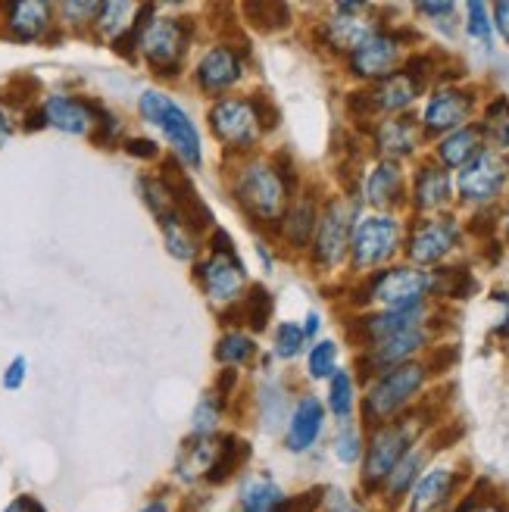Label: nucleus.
Returning <instances> with one entry per match:
<instances>
[{
  "instance_id": "obj_1",
  "label": "nucleus",
  "mask_w": 509,
  "mask_h": 512,
  "mask_svg": "<svg viewBox=\"0 0 509 512\" xmlns=\"http://www.w3.org/2000/svg\"><path fill=\"white\" fill-rule=\"evenodd\" d=\"M232 194L247 219L257 225H278L291 203V188L278 169L260 157H247L238 163L232 178Z\"/></svg>"
},
{
  "instance_id": "obj_2",
  "label": "nucleus",
  "mask_w": 509,
  "mask_h": 512,
  "mask_svg": "<svg viewBox=\"0 0 509 512\" xmlns=\"http://www.w3.org/2000/svg\"><path fill=\"white\" fill-rule=\"evenodd\" d=\"M425 378H428L425 363H403L397 369L381 372L369 384L366 400H363L366 425L378 428V425H388V422L400 419L406 409H410V403L422 394Z\"/></svg>"
},
{
  "instance_id": "obj_3",
  "label": "nucleus",
  "mask_w": 509,
  "mask_h": 512,
  "mask_svg": "<svg viewBox=\"0 0 509 512\" xmlns=\"http://www.w3.org/2000/svg\"><path fill=\"white\" fill-rule=\"evenodd\" d=\"M194 278H197V285L203 288V294H207V300L216 303V306H225V310L244 297L247 272H244V263H241L232 238H228V232H222V228H216V232H213L210 256L194 266Z\"/></svg>"
},
{
  "instance_id": "obj_4",
  "label": "nucleus",
  "mask_w": 509,
  "mask_h": 512,
  "mask_svg": "<svg viewBox=\"0 0 509 512\" xmlns=\"http://www.w3.org/2000/svg\"><path fill=\"white\" fill-rule=\"evenodd\" d=\"M419 425L410 416H400L388 425L372 428L363 450V491L375 494L388 481L394 466L416 447Z\"/></svg>"
},
{
  "instance_id": "obj_5",
  "label": "nucleus",
  "mask_w": 509,
  "mask_h": 512,
  "mask_svg": "<svg viewBox=\"0 0 509 512\" xmlns=\"http://www.w3.org/2000/svg\"><path fill=\"white\" fill-rule=\"evenodd\" d=\"M141 116L157 125L160 132L166 135V141L172 144V150L178 153V160L185 166L197 169L203 163V147H200V135L191 122V116L175 104V100L163 91H144L138 100Z\"/></svg>"
},
{
  "instance_id": "obj_6",
  "label": "nucleus",
  "mask_w": 509,
  "mask_h": 512,
  "mask_svg": "<svg viewBox=\"0 0 509 512\" xmlns=\"http://www.w3.org/2000/svg\"><path fill=\"white\" fill-rule=\"evenodd\" d=\"M191 44V25L172 16H150L141 29L138 47L160 79H178L185 66V50Z\"/></svg>"
},
{
  "instance_id": "obj_7",
  "label": "nucleus",
  "mask_w": 509,
  "mask_h": 512,
  "mask_svg": "<svg viewBox=\"0 0 509 512\" xmlns=\"http://www.w3.org/2000/svg\"><path fill=\"white\" fill-rule=\"evenodd\" d=\"M428 294H431V272L413 266L381 269L363 288L366 303H378L381 310H413V306H425Z\"/></svg>"
},
{
  "instance_id": "obj_8",
  "label": "nucleus",
  "mask_w": 509,
  "mask_h": 512,
  "mask_svg": "<svg viewBox=\"0 0 509 512\" xmlns=\"http://www.w3.org/2000/svg\"><path fill=\"white\" fill-rule=\"evenodd\" d=\"M213 135L232 153H250L263 138V125L253 97H222L210 107Z\"/></svg>"
},
{
  "instance_id": "obj_9",
  "label": "nucleus",
  "mask_w": 509,
  "mask_h": 512,
  "mask_svg": "<svg viewBox=\"0 0 509 512\" xmlns=\"http://www.w3.org/2000/svg\"><path fill=\"white\" fill-rule=\"evenodd\" d=\"M400 238H403V228L388 213H375V216L356 219L353 235H350V260H353V269L363 272V269L385 266L391 256L397 253Z\"/></svg>"
},
{
  "instance_id": "obj_10",
  "label": "nucleus",
  "mask_w": 509,
  "mask_h": 512,
  "mask_svg": "<svg viewBox=\"0 0 509 512\" xmlns=\"http://www.w3.org/2000/svg\"><path fill=\"white\" fill-rule=\"evenodd\" d=\"M353 207L344 197H332L319 213V225L313 235V263L319 269H335L350 253V235H353Z\"/></svg>"
},
{
  "instance_id": "obj_11",
  "label": "nucleus",
  "mask_w": 509,
  "mask_h": 512,
  "mask_svg": "<svg viewBox=\"0 0 509 512\" xmlns=\"http://www.w3.org/2000/svg\"><path fill=\"white\" fill-rule=\"evenodd\" d=\"M400 60H403V38L385 29H378L347 57L350 72L363 82H385L388 75L397 72Z\"/></svg>"
},
{
  "instance_id": "obj_12",
  "label": "nucleus",
  "mask_w": 509,
  "mask_h": 512,
  "mask_svg": "<svg viewBox=\"0 0 509 512\" xmlns=\"http://www.w3.org/2000/svg\"><path fill=\"white\" fill-rule=\"evenodd\" d=\"M506 182H509V163L500 157V153L485 150L460 172V182H456V188H460V197L466 203L488 207V203H494L500 197Z\"/></svg>"
},
{
  "instance_id": "obj_13",
  "label": "nucleus",
  "mask_w": 509,
  "mask_h": 512,
  "mask_svg": "<svg viewBox=\"0 0 509 512\" xmlns=\"http://www.w3.org/2000/svg\"><path fill=\"white\" fill-rule=\"evenodd\" d=\"M428 344V331L422 328H410V331H400V335H391L385 341H378L372 347H366V353L360 356V369L363 378H378L381 372L397 369L403 363H413V356Z\"/></svg>"
},
{
  "instance_id": "obj_14",
  "label": "nucleus",
  "mask_w": 509,
  "mask_h": 512,
  "mask_svg": "<svg viewBox=\"0 0 509 512\" xmlns=\"http://www.w3.org/2000/svg\"><path fill=\"white\" fill-rule=\"evenodd\" d=\"M475 97L463 88H438L428 97L422 113V132L425 135H450L456 128H463L472 116Z\"/></svg>"
},
{
  "instance_id": "obj_15",
  "label": "nucleus",
  "mask_w": 509,
  "mask_h": 512,
  "mask_svg": "<svg viewBox=\"0 0 509 512\" xmlns=\"http://www.w3.org/2000/svg\"><path fill=\"white\" fill-rule=\"evenodd\" d=\"M244 79V57L232 44H213L194 66V82L203 94H222Z\"/></svg>"
},
{
  "instance_id": "obj_16",
  "label": "nucleus",
  "mask_w": 509,
  "mask_h": 512,
  "mask_svg": "<svg viewBox=\"0 0 509 512\" xmlns=\"http://www.w3.org/2000/svg\"><path fill=\"white\" fill-rule=\"evenodd\" d=\"M456 241H460L456 219H425L406 238V256L416 266H435L456 247Z\"/></svg>"
},
{
  "instance_id": "obj_17",
  "label": "nucleus",
  "mask_w": 509,
  "mask_h": 512,
  "mask_svg": "<svg viewBox=\"0 0 509 512\" xmlns=\"http://www.w3.org/2000/svg\"><path fill=\"white\" fill-rule=\"evenodd\" d=\"M425 319H428L425 306H413V310H381V313H369L363 319H356L347 331L360 347H372L391 335H400V331L422 328Z\"/></svg>"
},
{
  "instance_id": "obj_18",
  "label": "nucleus",
  "mask_w": 509,
  "mask_h": 512,
  "mask_svg": "<svg viewBox=\"0 0 509 512\" xmlns=\"http://www.w3.org/2000/svg\"><path fill=\"white\" fill-rule=\"evenodd\" d=\"M456 491H460V472L450 466H431L419 475L406 500H410V512H447Z\"/></svg>"
},
{
  "instance_id": "obj_19",
  "label": "nucleus",
  "mask_w": 509,
  "mask_h": 512,
  "mask_svg": "<svg viewBox=\"0 0 509 512\" xmlns=\"http://www.w3.org/2000/svg\"><path fill=\"white\" fill-rule=\"evenodd\" d=\"M44 122L60 128L66 135H94L97 128V116H100V107L91 104V100H82V97H69V94H54L44 100Z\"/></svg>"
},
{
  "instance_id": "obj_20",
  "label": "nucleus",
  "mask_w": 509,
  "mask_h": 512,
  "mask_svg": "<svg viewBox=\"0 0 509 512\" xmlns=\"http://www.w3.org/2000/svg\"><path fill=\"white\" fill-rule=\"evenodd\" d=\"M325 425V406L319 403V397H300L297 406L288 416V431H285V447L291 453H307L313 450V444L319 441Z\"/></svg>"
},
{
  "instance_id": "obj_21",
  "label": "nucleus",
  "mask_w": 509,
  "mask_h": 512,
  "mask_svg": "<svg viewBox=\"0 0 509 512\" xmlns=\"http://www.w3.org/2000/svg\"><path fill=\"white\" fill-rule=\"evenodd\" d=\"M419 141H422V125L413 116H394L375 128V147L391 163L416 153Z\"/></svg>"
},
{
  "instance_id": "obj_22",
  "label": "nucleus",
  "mask_w": 509,
  "mask_h": 512,
  "mask_svg": "<svg viewBox=\"0 0 509 512\" xmlns=\"http://www.w3.org/2000/svg\"><path fill=\"white\" fill-rule=\"evenodd\" d=\"M363 194L366 200L378 213H388L394 207L403 203V194H406V182H403V169L400 163H391V160H381L372 166V172L366 175L363 182Z\"/></svg>"
},
{
  "instance_id": "obj_23",
  "label": "nucleus",
  "mask_w": 509,
  "mask_h": 512,
  "mask_svg": "<svg viewBox=\"0 0 509 512\" xmlns=\"http://www.w3.org/2000/svg\"><path fill=\"white\" fill-rule=\"evenodd\" d=\"M453 197V182H450V172L438 163H425L416 172V182H413V207L419 213H438L444 210Z\"/></svg>"
},
{
  "instance_id": "obj_24",
  "label": "nucleus",
  "mask_w": 509,
  "mask_h": 512,
  "mask_svg": "<svg viewBox=\"0 0 509 512\" xmlns=\"http://www.w3.org/2000/svg\"><path fill=\"white\" fill-rule=\"evenodd\" d=\"M378 32V25L363 19V13H335L322 25V38L325 44L338 50V54H353L356 47H360L366 38H372Z\"/></svg>"
},
{
  "instance_id": "obj_25",
  "label": "nucleus",
  "mask_w": 509,
  "mask_h": 512,
  "mask_svg": "<svg viewBox=\"0 0 509 512\" xmlns=\"http://www.w3.org/2000/svg\"><path fill=\"white\" fill-rule=\"evenodd\" d=\"M4 16H7V29L16 41H41L50 25H54V7L38 4V0L35 4L32 0H25V4H7Z\"/></svg>"
},
{
  "instance_id": "obj_26",
  "label": "nucleus",
  "mask_w": 509,
  "mask_h": 512,
  "mask_svg": "<svg viewBox=\"0 0 509 512\" xmlns=\"http://www.w3.org/2000/svg\"><path fill=\"white\" fill-rule=\"evenodd\" d=\"M478 153H485V135H481L478 125H463L438 141V166L466 169Z\"/></svg>"
},
{
  "instance_id": "obj_27",
  "label": "nucleus",
  "mask_w": 509,
  "mask_h": 512,
  "mask_svg": "<svg viewBox=\"0 0 509 512\" xmlns=\"http://www.w3.org/2000/svg\"><path fill=\"white\" fill-rule=\"evenodd\" d=\"M316 225H319V207L316 200L307 194L300 197L294 203H288V210L282 216V222H278V228H282L285 241L294 247V250H307L313 244V235H316Z\"/></svg>"
},
{
  "instance_id": "obj_28",
  "label": "nucleus",
  "mask_w": 509,
  "mask_h": 512,
  "mask_svg": "<svg viewBox=\"0 0 509 512\" xmlns=\"http://www.w3.org/2000/svg\"><path fill=\"white\" fill-rule=\"evenodd\" d=\"M272 306V294L263 285H250L244 297L222 313V319L225 325H247L250 331H263L272 319Z\"/></svg>"
},
{
  "instance_id": "obj_29",
  "label": "nucleus",
  "mask_w": 509,
  "mask_h": 512,
  "mask_svg": "<svg viewBox=\"0 0 509 512\" xmlns=\"http://www.w3.org/2000/svg\"><path fill=\"white\" fill-rule=\"evenodd\" d=\"M422 91L425 88H419L406 72H394L385 82H375V88L369 91V100L375 113H403Z\"/></svg>"
},
{
  "instance_id": "obj_30",
  "label": "nucleus",
  "mask_w": 509,
  "mask_h": 512,
  "mask_svg": "<svg viewBox=\"0 0 509 512\" xmlns=\"http://www.w3.org/2000/svg\"><path fill=\"white\" fill-rule=\"evenodd\" d=\"M216 450H219V434L216 438H191L185 441L182 453L175 459V475L178 481L185 484H194V481H207V472L216 459Z\"/></svg>"
},
{
  "instance_id": "obj_31",
  "label": "nucleus",
  "mask_w": 509,
  "mask_h": 512,
  "mask_svg": "<svg viewBox=\"0 0 509 512\" xmlns=\"http://www.w3.org/2000/svg\"><path fill=\"white\" fill-rule=\"evenodd\" d=\"M425 463H428V450L422 444H416L410 453L400 459V463L394 466V472L388 475V481L381 484V494L388 497V503H400L406 494L413 491V484L425 472Z\"/></svg>"
},
{
  "instance_id": "obj_32",
  "label": "nucleus",
  "mask_w": 509,
  "mask_h": 512,
  "mask_svg": "<svg viewBox=\"0 0 509 512\" xmlns=\"http://www.w3.org/2000/svg\"><path fill=\"white\" fill-rule=\"evenodd\" d=\"M247 459H250L247 441H241L238 434H219V450L207 472V484H225L228 478H235L244 469Z\"/></svg>"
},
{
  "instance_id": "obj_33",
  "label": "nucleus",
  "mask_w": 509,
  "mask_h": 512,
  "mask_svg": "<svg viewBox=\"0 0 509 512\" xmlns=\"http://www.w3.org/2000/svg\"><path fill=\"white\" fill-rule=\"evenodd\" d=\"M138 19H141V7H135V4H104L94 25H97L100 38L116 44L119 38L138 29Z\"/></svg>"
},
{
  "instance_id": "obj_34",
  "label": "nucleus",
  "mask_w": 509,
  "mask_h": 512,
  "mask_svg": "<svg viewBox=\"0 0 509 512\" xmlns=\"http://www.w3.org/2000/svg\"><path fill=\"white\" fill-rule=\"evenodd\" d=\"M282 500H285L282 488L269 475L247 478L241 484V512H275Z\"/></svg>"
},
{
  "instance_id": "obj_35",
  "label": "nucleus",
  "mask_w": 509,
  "mask_h": 512,
  "mask_svg": "<svg viewBox=\"0 0 509 512\" xmlns=\"http://www.w3.org/2000/svg\"><path fill=\"white\" fill-rule=\"evenodd\" d=\"M475 288H478V281L463 266L431 272V294L453 297V300H469V294H475Z\"/></svg>"
},
{
  "instance_id": "obj_36",
  "label": "nucleus",
  "mask_w": 509,
  "mask_h": 512,
  "mask_svg": "<svg viewBox=\"0 0 509 512\" xmlns=\"http://www.w3.org/2000/svg\"><path fill=\"white\" fill-rule=\"evenodd\" d=\"M328 409H332L341 422H347L356 409V384H353V375L344 369H338L328 378Z\"/></svg>"
},
{
  "instance_id": "obj_37",
  "label": "nucleus",
  "mask_w": 509,
  "mask_h": 512,
  "mask_svg": "<svg viewBox=\"0 0 509 512\" xmlns=\"http://www.w3.org/2000/svg\"><path fill=\"white\" fill-rule=\"evenodd\" d=\"M478 128H481V135H485V141H491L500 150H509V100L494 97L485 110V122Z\"/></svg>"
},
{
  "instance_id": "obj_38",
  "label": "nucleus",
  "mask_w": 509,
  "mask_h": 512,
  "mask_svg": "<svg viewBox=\"0 0 509 512\" xmlns=\"http://www.w3.org/2000/svg\"><path fill=\"white\" fill-rule=\"evenodd\" d=\"M257 356V344L244 331H225L216 344V360L225 366H247Z\"/></svg>"
},
{
  "instance_id": "obj_39",
  "label": "nucleus",
  "mask_w": 509,
  "mask_h": 512,
  "mask_svg": "<svg viewBox=\"0 0 509 512\" xmlns=\"http://www.w3.org/2000/svg\"><path fill=\"white\" fill-rule=\"evenodd\" d=\"M222 413H225V403L219 397H213V394L200 397V403L194 406V416H191V434H194V438H216Z\"/></svg>"
},
{
  "instance_id": "obj_40",
  "label": "nucleus",
  "mask_w": 509,
  "mask_h": 512,
  "mask_svg": "<svg viewBox=\"0 0 509 512\" xmlns=\"http://www.w3.org/2000/svg\"><path fill=\"white\" fill-rule=\"evenodd\" d=\"M163 241H166V250L175 256V260L191 263L197 256V238L188 232L185 222H175V225L163 228Z\"/></svg>"
},
{
  "instance_id": "obj_41",
  "label": "nucleus",
  "mask_w": 509,
  "mask_h": 512,
  "mask_svg": "<svg viewBox=\"0 0 509 512\" xmlns=\"http://www.w3.org/2000/svg\"><path fill=\"white\" fill-rule=\"evenodd\" d=\"M303 344H307V335H303V328L297 322H282L275 328V356L278 360H294V356H300Z\"/></svg>"
},
{
  "instance_id": "obj_42",
  "label": "nucleus",
  "mask_w": 509,
  "mask_h": 512,
  "mask_svg": "<svg viewBox=\"0 0 509 512\" xmlns=\"http://www.w3.org/2000/svg\"><path fill=\"white\" fill-rule=\"evenodd\" d=\"M363 450H366V441H363L360 428H353L350 422H344L341 431H338V438H335V456L341 459L344 466H353V463H360V459H363Z\"/></svg>"
},
{
  "instance_id": "obj_43",
  "label": "nucleus",
  "mask_w": 509,
  "mask_h": 512,
  "mask_svg": "<svg viewBox=\"0 0 509 512\" xmlns=\"http://www.w3.org/2000/svg\"><path fill=\"white\" fill-rule=\"evenodd\" d=\"M310 378L313 381H325L338 372V347L332 341H319L313 350H310Z\"/></svg>"
},
{
  "instance_id": "obj_44",
  "label": "nucleus",
  "mask_w": 509,
  "mask_h": 512,
  "mask_svg": "<svg viewBox=\"0 0 509 512\" xmlns=\"http://www.w3.org/2000/svg\"><path fill=\"white\" fill-rule=\"evenodd\" d=\"M466 13H469V22H466L469 35L491 50V47H494V22H491V10H488L485 4H469Z\"/></svg>"
},
{
  "instance_id": "obj_45",
  "label": "nucleus",
  "mask_w": 509,
  "mask_h": 512,
  "mask_svg": "<svg viewBox=\"0 0 509 512\" xmlns=\"http://www.w3.org/2000/svg\"><path fill=\"white\" fill-rule=\"evenodd\" d=\"M322 488H316V491H307V494H297V497H285L282 503H278V509L275 512H316L319 509V503H322Z\"/></svg>"
},
{
  "instance_id": "obj_46",
  "label": "nucleus",
  "mask_w": 509,
  "mask_h": 512,
  "mask_svg": "<svg viewBox=\"0 0 509 512\" xmlns=\"http://www.w3.org/2000/svg\"><path fill=\"white\" fill-rule=\"evenodd\" d=\"M100 7H104V4H63L60 10L72 25H88V22H97Z\"/></svg>"
},
{
  "instance_id": "obj_47",
  "label": "nucleus",
  "mask_w": 509,
  "mask_h": 512,
  "mask_svg": "<svg viewBox=\"0 0 509 512\" xmlns=\"http://www.w3.org/2000/svg\"><path fill=\"white\" fill-rule=\"evenodd\" d=\"M25 372H29V363H25V356H16V360L4 372V388L7 391H19L22 384H25Z\"/></svg>"
},
{
  "instance_id": "obj_48",
  "label": "nucleus",
  "mask_w": 509,
  "mask_h": 512,
  "mask_svg": "<svg viewBox=\"0 0 509 512\" xmlns=\"http://www.w3.org/2000/svg\"><path fill=\"white\" fill-rule=\"evenodd\" d=\"M125 150H129L132 157H141V160H157L160 157V147L150 138H129V141H125Z\"/></svg>"
},
{
  "instance_id": "obj_49",
  "label": "nucleus",
  "mask_w": 509,
  "mask_h": 512,
  "mask_svg": "<svg viewBox=\"0 0 509 512\" xmlns=\"http://www.w3.org/2000/svg\"><path fill=\"white\" fill-rule=\"evenodd\" d=\"M325 494H328V497H322V500H325L328 512H360V506H356L344 491L332 488V491H325Z\"/></svg>"
},
{
  "instance_id": "obj_50",
  "label": "nucleus",
  "mask_w": 509,
  "mask_h": 512,
  "mask_svg": "<svg viewBox=\"0 0 509 512\" xmlns=\"http://www.w3.org/2000/svg\"><path fill=\"white\" fill-rule=\"evenodd\" d=\"M4 512H44V506H41L35 497L22 494V497H16L13 503H7V509H4Z\"/></svg>"
},
{
  "instance_id": "obj_51",
  "label": "nucleus",
  "mask_w": 509,
  "mask_h": 512,
  "mask_svg": "<svg viewBox=\"0 0 509 512\" xmlns=\"http://www.w3.org/2000/svg\"><path fill=\"white\" fill-rule=\"evenodd\" d=\"M469 512H509V509H506V503H500V500L478 497V494H475V500H472V509H469Z\"/></svg>"
},
{
  "instance_id": "obj_52",
  "label": "nucleus",
  "mask_w": 509,
  "mask_h": 512,
  "mask_svg": "<svg viewBox=\"0 0 509 512\" xmlns=\"http://www.w3.org/2000/svg\"><path fill=\"white\" fill-rule=\"evenodd\" d=\"M416 10H419L422 16H435V19H444V16H453V10H456V7H453V4H419Z\"/></svg>"
},
{
  "instance_id": "obj_53",
  "label": "nucleus",
  "mask_w": 509,
  "mask_h": 512,
  "mask_svg": "<svg viewBox=\"0 0 509 512\" xmlns=\"http://www.w3.org/2000/svg\"><path fill=\"white\" fill-rule=\"evenodd\" d=\"M494 16H497L494 25L503 32V38L509 41V4H497V7H494Z\"/></svg>"
},
{
  "instance_id": "obj_54",
  "label": "nucleus",
  "mask_w": 509,
  "mask_h": 512,
  "mask_svg": "<svg viewBox=\"0 0 509 512\" xmlns=\"http://www.w3.org/2000/svg\"><path fill=\"white\" fill-rule=\"evenodd\" d=\"M138 512H172V503H169V500H163V497H157V500L144 503Z\"/></svg>"
},
{
  "instance_id": "obj_55",
  "label": "nucleus",
  "mask_w": 509,
  "mask_h": 512,
  "mask_svg": "<svg viewBox=\"0 0 509 512\" xmlns=\"http://www.w3.org/2000/svg\"><path fill=\"white\" fill-rule=\"evenodd\" d=\"M10 132H13V122H10L7 110H4V107H0V144H4V141L10 138Z\"/></svg>"
},
{
  "instance_id": "obj_56",
  "label": "nucleus",
  "mask_w": 509,
  "mask_h": 512,
  "mask_svg": "<svg viewBox=\"0 0 509 512\" xmlns=\"http://www.w3.org/2000/svg\"><path fill=\"white\" fill-rule=\"evenodd\" d=\"M319 325H322V322H319V316H316V313H310V316H307V328H303V335L313 338L316 331H319Z\"/></svg>"
},
{
  "instance_id": "obj_57",
  "label": "nucleus",
  "mask_w": 509,
  "mask_h": 512,
  "mask_svg": "<svg viewBox=\"0 0 509 512\" xmlns=\"http://www.w3.org/2000/svg\"><path fill=\"white\" fill-rule=\"evenodd\" d=\"M506 235H509V213H506Z\"/></svg>"
},
{
  "instance_id": "obj_58",
  "label": "nucleus",
  "mask_w": 509,
  "mask_h": 512,
  "mask_svg": "<svg viewBox=\"0 0 509 512\" xmlns=\"http://www.w3.org/2000/svg\"><path fill=\"white\" fill-rule=\"evenodd\" d=\"M506 347H509V338H506Z\"/></svg>"
}]
</instances>
